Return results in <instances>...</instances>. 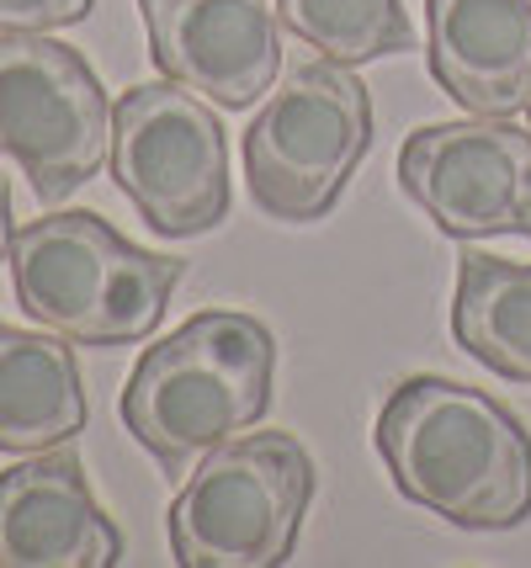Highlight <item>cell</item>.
I'll use <instances>...</instances> for the list:
<instances>
[{
    "label": "cell",
    "instance_id": "obj_1",
    "mask_svg": "<svg viewBox=\"0 0 531 568\" xmlns=\"http://www.w3.org/2000/svg\"><path fill=\"white\" fill-rule=\"evenodd\" d=\"M394 489L462 531H506L531 516V436L500 398L452 377H409L378 415Z\"/></svg>",
    "mask_w": 531,
    "mask_h": 568
},
{
    "label": "cell",
    "instance_id": "obj_2",
    "mask_svg": "<svg viewBox=\"0 0 531 568\" xmlns=\"http://www.w3.org/2000/svg\"><path fill=\"white\" fill-rule=\"evenodd\" d=\"M277 335L255 314L207 308L139 356L123 388V425L181 478L186 463L245 436L272 409Z\"/></svg>",
    "mask_w": 531,
    "mask_h": 568
},
{
    "label": "cell",
    "instance_id": "obj_3",
    "mask_svg": "<svg viewBox=\"0 0 531 568\" xmlns=\"http://www.w3.org/2000/svg\"><path fill=\"white\" fill-rule=\"evenodd\" d=\"M186 261L123 240L96 213H43L11 240V282L27 320L75 346L154 335Z\"/></svg>",
    "mask_w": 531,
    "mask_h": 568
},
{
    "label": "cell",
    "instance_id": "obj_4",
    "mask_svg": "<svg viewBox=\"0 0 531 568\" xmlns=\"http://www.w3.org/2000/svg\"><path fill=\"white\" fill-rule=\"evenodd\" d=\"M372 149V97L335 59H304L277 74L245 128V175L266 219L314 223L340 202Z\"/></svg>",
    "mask_w": 531,
    "mask_h": 568
},
{
    "label": "cell",
    "instance_id": "obj_5",
    "mask_svg": "<svg viewBox=\"0 0 531 568\" xmlns=\"http://www.w3.org/2000/svg\"><path fill=\"white\" fill-rule=\"evenodd\" d=\"M314 499L298 436L251 430L213 446L171 505V552L186 568H277L293 558Z\"/></svg>",
    "mask_w": 531,
    "mask_h": 568
},
{
    "label": "cell",
    "instance_id": "obj_6",
    "mask_svg": "<svg viewBox=\"0 0 531 568\" xmlns=\"http://www.w3.org/2000/svg\"><path fill=\"white\" fill-rule=\"evenodd\" d=\"M112 175L139 219L192 240L228 219V144L218 112L181 80H144L112 106Z\"/></svg>",
    "mask_w": 531,
    "mask_h": 568
},
{
    "label": "cell",
    "instance_id": "obj_7",
    "mask_svg": "<svg viewBox=\"0 0 531 568\" xmlns=\"http://www.w3.org/2000/svg\"><path fill=\"white\" fill-rule=\"evenodd\" d=\"M0 154L43 202H64L112 160L106 85L49 32H0Z\"/></svg>",
    "mask_w": 531,
    "mask_h": 568
},
{
    "label": "cell",
    "instance_id": "obj_8",
    "mask_svg": "<svg viewBox=\"0 0 531 568\" xmlns=\"http://www.w3.org/2000/svg\"><path fill=\"white\" fill-rule=\"evenodd\" d=\"M399 186L452 240H531V128L510 118L415 128L399 149Z\"/></svg>",
    "mask_w": 531,
    "mask_h": 568
},
{
    "label": "cell",
    "instance_id": "obj_9",
    "mask_svg": "<svg viewBox=\"0 0 531 568\" xmlns=\"http://www.w3.org/2000/svg\"><path fill=\"white\" fill-rule=\"evenodd\" d=\"M160 74L224 112H245L277 85L282 22L266 0H139Z\"/></svg>",
    "mask_w": 531,
    "mask_h": 568
},
{
    "label": "cell",
    "instance_id": "obj_10",
    "mask_svg": "<svg viewBox=\"0 0 531 568\" xmlns=\"http://www.w3.org/2000/svg\"><path fill=\"white\" fill-rule=\"evenodd\" d=\"M123 537L96 505L75 452H43L0 473V568H106Z\"/></svg>",
    "mask_w": 531,
    "mask_h": 568
},
{
    "label": "cell",
    "instance_id": "obj_11",
    "mask_svg": "<svg viewBox=\"0 0 531 568\" xmlns=\"http://www.w3.org/2000/svg\"><path fill=\"white\" fill-rule=\"evenodd\" d=\"M430 80L473 118L531 101V0H426Z\"/></svg>",
    "mask_w": 531,
    "mask_h": 568
},
{
    "label": "cell",
    "instance_id": "obj_12",
    "mask_svg": "<svg viewBox=\"0 0 531 568\" xmlns=\"http://www.w3.org/2000/svg\"><path fill=\"white\" fill-rule=\"evenodd\" d=\"M85 430V388L75 351L53 329L0 320V452H49Z\"/></svg>",
    "mask_w": 531,
    "mask_h": 568
},
{
    "label": "cell",
    "instance_id": "obj_13",
    "mask_svg": "<svg viewBox=\"0 0 531 568\" xmlns=\"http://www.w3.org/2000/svg\"><path fill=\"white\" fill-rule=\"evenodd\" d=\"M452 335L489 372L510 383H531V261L462 250Z\"/></svg>",
    "mask_w": 531,
    "mask_h": 568
},
{
    "label": "cell",
    "instance_id": "obj_14",
    "mask_svg": "<svg viewBox=\"0 0 531 568\" xmlns=\"http://www.w3.org/2000/svg\"><path fill=\"white\" fill-rule=\"evenodd\" d=\"M277 6L282 22L319 59L351 64V70L415 49V27L399 0H277Z\"/></svg>",
    "mask_w": 531,
    "mask_h": 568
},
{
    "label": "cell",
    "instance_id": "obj_15",
    "mask_svg": "<svg viewBox=\"0 0 531 568\" xmlns=\"http://www.w3.org/2000/svg\"><path fill=\"white\" fill-rule=\"evenodd\" d=\"M91 0H0V32H53L85 22Z\"/></svg>",
    "mask_w": 531,
    "mask_h": 568
},
{
    "label": "cell",
    "instance_id": "obj_16",
    "mask_svg": "<svg viewBox=\"0 0 531 568\" xmlns=\"http://www.w3.org/2000/svg\"><path fill=\"white\" fill-rule=\"evenodd\" d=\"M11 192H6V181H0V261H11Z\"/></svg>",
    "mask_w": 531,
    "mask_h": 568
},
{
    "label": "cell",
    "instance_id": "obj_17",
    "mask_svg": "<svg viewBox=\"0 0 531 568\" xmlns=\"http://www.w3.org/2000/svg\"><path fill=\"white\" fill-rule=\"evenodd\" d=\"M527 118H531V101H527Z\"/></svg>",
    "mask_w": 531,
    "mask_h": 568
}]
</instances>
